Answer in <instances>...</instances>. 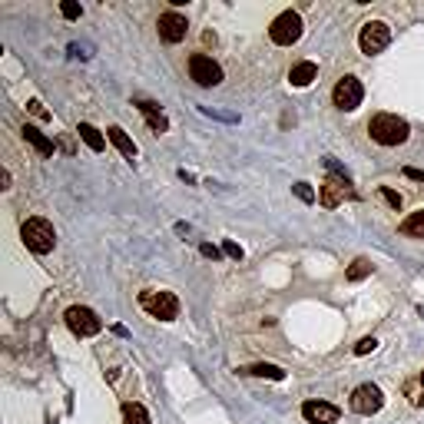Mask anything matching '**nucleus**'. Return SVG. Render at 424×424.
Wrapping results in <instances>:
<instances>
[{"label":"nucleus","mask_w":424,"mask_h":424,"mask_svg":"<svg viewBox=\"0 0 424 424\" xmlns=\"http://www.w3.org/2000/svg\"><path fill=\"white\" fill-rule=\"evenodd\" d=\"M368 133L375 143H382V146H398V143H405L411 133L408 120H401L395 113H375L368 123Z\"/></svg>","instance_id":"f257e3e1"},{"label":"nucleus","mask_w":424,"mask_h":424,"mask_svg":"<svg viewBox=\"0 0 424 424\" xmlns=\"http://www.w3.org/2000/svg\"><path fill=\"white\" fill-rule=\"evenodd\" d=\"M20 239L27 242L30 252H37V256H47V252H54L56 246V233L54 226L47 219H40V216H33V219H27L24 226H20Z\"/></svg>","instance_id":"f03ea898"},{"label":"nucleus","mask_w":424,"mask_h":424,"mask_svg":"<svg viewBox=\"0 0 424 424\" xmlns=\"http://www.w3.org/2000/svg\"><path fill=\"white\" fill-rule=\"evenodd\" d=\"M139 305H143V312H150L152 318H159V322H173L179 318V299L173 292H166V288H146V292H139Z\"/></svg>","instance_id":"7ed1b4c3"},{"label":"nucleus","mask_w":424,"mask_h":424,"mask_svg":"<svg viewBox=\"0 0 424 424\" xmlns=\"http://www.w3.org/2000/svg\"><path fill=\"white\" fill-rule=\"evenodd\" d=\"M63 322H67V329L77 338H93V335L103 331V318L93 308H86V305H70L67 312H63Z\"/></svg>","instance_id":"20e7f679"},{"label":"nucleus","mask_w":424,"mask_h":424,"mask_svg":"<svg viewBox=\"0 0 424 424\" xmlns=\"http://www.w3.org/2000/svg\"><path fill=\"white\" fill-rule=\"evenodd\" d=\"M388 43H391V27H388L384 20H368V24L361 27V33H358V47H361L365 56L382 54Z\"/></svg>","instance_id":"39448f33"},{"label":"nucleus","mask_w":424,"mask_h":424,"mask_svg":"<svg viewBox=\"0 0 424 424\" xmlns=\"http://www.w3.org/2000/svg\"><path fill=\"white\" fill-rule=\"evenodd\" d=\"M269 37L272 43L278 47H292V43L301 40V17L295 10H285V14H278L272 20V27H269Z\"/></svg>","instance_id":"423d86ee"},{"label":"nucleus","mask_w":424,"mask_h":424,"mask_svg":"<svg viewBox=\"0 0 424 424\" xmlns=\"http://www.w3.org/2000/svg\"><path fill=\"white\" fill-rule=\"evenodd\" d=\"M331 100H335V107H338L342 113H352V110L361 107V100H365V86H361L358 77H342V80L335 83Z\"/></svg>","instance_id":"0eeeda50"},{"label":"nucleus","mask_w":424,"mask_h":424,"mask_svg":"<svg viewBox=\"0 0 424 424\" xmlns=\"http://www.w3.org/2000/svg\"><path fill=\"white\" fill-rule=\"evenodd\" d=\"M189 77L199 86H219L222 83V67L205 54H192L189 56Z\"/></svg>","instance_id":"6e6552de"},{"label":"nucleus","mask_w":424,"mask_h":424,"mask_svg":"<svg viewBox=\"0 0 424 424\" xmlns=\"http://www.w3.org/2000/svg\"><path fill=\"white\" fill-rule=\"evenodd\" d=\"M384 405V395L378 384H358L355 391H352V411L355 414H365V418H371V414H378Z\"/></svg>","instance_id":"1a4fd4ad"},{"label":"nucleus","mask_w":424,"mask_h":424,"mask_svg":"<svg viewBox=\"0 0 424 424\" xmlns=\"http://www.w3.org/2000/svg\"><path fill=\"white\" fill-rule=\"evenodd\" d=\"M345 199H355V189H352V179L345 176H331L322 182V192H318V203L325 205V209H335V205H342Z\"/></svg>","instance_id":"9d476101"},{"label":"nucleus","mask_w":424,"mask_h":424,"mask_svg":"<svg viewBox=\"0 0 424 424\" xmlns=\"http://www.w3.org/2000/svg\"><path fill=\"white\" fill-rule=\"evenodd\" d=\"M301 418L308 424H338V418H342V411L335 408V405H329V401H305L301 405Z\"/></svg>","instance_id":"9b49d317"},{"label":"nucleus","mask_w":424,"mask_h":424,"mask_svg":"<svg viewBox=\"0 0 424 424\" xmlns=\"http://www.w3.org/2000/svg\"><path fill=\"white\" fill-rule=\"evenodd\" d=\"M186 30H189V20L179 14V10H166V14L159 17V37H163L166 43L186 40Z\"/></svg>","instance_id":"f8f14e48"},{"label":"nucleus","mask_w":424,"mask_h":424,"mask_svg":"<svg viewBox=\"0 0 424 424\" xmlns=\"http://www.w3.org/2000/svg\"><path fill=\"white\" fill-rule=\"evenodd\" d=\"M107 136H110V143H113V146H116L120 152H123V156L129 159V163L136 159V143H133V139L126 136V129H123V126H110V129H107Z\"/></svg>","instance_id":"ddd939ff"},{"label":"nucleus","mask_w":424,"mask_h":424,"mask_svg":"<svg viewBox=\"0 0 424 424\" xmlns=\"http://www.w3.org/2000/svg\"><path fill=\"white\" fill-rule=\"evenodd\" d=\"M315 77H318V67H315L312 60H301V63H295V67H292V73H288V83H292V86H308Z\"/></svg>","instance_id":"4468645a"},{"label":"nucleus","mask_w":424,"mask_h":424,"mask_svg":"<svg viewBox=\"0 0 424 424\" xmlns=\"http://www.w3.org/2000/svg\"><path fill=\"white\" fill-rule=\"evenodd\" d=\"M20 133H24V139H27V143H30V146H33L37 152H40V156H54V139H47L40 129H37V126H24Z\"/></svg>","instance_id":"2eb2a0df"},{"label":"nucleus","mask_w":424,"mask_h":424,"mask_svg":"<svg viewBox=\"0 0 424 424\" xmlns=\"http://www.w3.org/2000/svg\"><path fill=\"white\" fill-rule=\"evenodd\" d=\"M242 375H252V378H269V382H282L285 378V371L278 368V365H265V361H259V365H246V368H239Z\"/></svg>","instance_id":"dca6fc26"},{"label":"nucleus","mask_w":424,"mask_h":424,"mask_svg":"<svg viewBox=\"0 0 424 424\" xmlns=\"http://www.w3.org/2000/svg\"><path fill=\"white\" fill-rule=\"evenodd\" d=\"M77 133H80V139H83V143H86V146H90L93 152H103V150H107V139L100 136V129H96L93 123H80V126H77Z\"/></svg>","instance_id":"f3484780"},{"label":"nucleus","mask_w":424,"mask_h":424,"mask_svg":"<svg viewBox=\"0 0 424 424\" xmlns=\"http://www.w3.org/2000/svg\"><path fill=\"white\" fill-rule=\"evenodd\" d=\"M398 229H401V235H408V239H424V209L421 212H411Z\"/></svg>","instance_id":"a211bd4d"},{"label":"nucleus","mask_w":424,"mask_h":424,"mask_svg":"<svg viewBox=\"0 0 424 424\" xmlns=\"http://www.w3.org/2000/svg\"><path fill=\"white\" fill-rule=\"evenodd\" d=\"M123 424H152L150 411L136 405V401H129V405H123Z\"/></svg>","instance_id":"6ab92c4d"},{"label":"nucleus","mask_w":424,"mask_h":424,"mask_svg":"<svg viewBox=\"0 0 424 424\" xmlns=\"http://www.w3.org/2000/svg\"><path fill=\"white\" fill-rule=\"evenodd\" d=\"M371 272H375V265H371V259H365V256H361V259H355L352 265H348V272H345V278H348V282H361V278H368Z\"/></svg>","instance_id":"aec40b11"},{"label":"nucleus","mask_w":424,"mask_h":424,"mask_svg":"<svg viewBox=\"0 0 424 424\" xmlns=\"http://www.w3.org/2000/svg\"><path fill=\"white\" fill-rule=\"evenodd\" d=\"M60 14L67 17V20H80L83 7H80V3H73V0H63V3H60Z\"/></svg>","instance_id":"412c9836"},{"label":"nucleus","mask_w":424,"mask_h":424,"mask_svg":"<svg viewBox=\"0 0 424 424\" xmlns=\"http://www.w3.org/2000/svg\"><path fill=\"white\" fill-rule=\"evenodd\" d=\"M378 192H382V199H384V203H388V205H391L395 212H401V196H398L395 189H388V186H382V189H378Z\"/></svg>","instance_id":"4be33fe9"},{"label":"nucleus","mask_w":424,"mask_h":424,"mask_svg":"<svg viewBox=\"0 0 424 424\" xmlns=\"http://www.w3.org/2000/svg\"><path fill=\"white\" fill-rule=\"evenodd\" d=\"M136 107L146 113V120H150V116H163V113H159V103H152V100H136Z\"/></svg>","instance_id":"5701e85b"},{"label":"nucleus","mask_w":424,"mask_h":424,"mask_svg":"<svg viewBox=\"0 0 424 424\" xmlns=\"http://www.w3.org/2000/svg\"><path fill=\"white\" fill-rule=\"evenodd\" d=\"M222 252H226V256H229V259H242V256H246V252H242V246H235L233 239H226V242H222Z\"/></svg>","instance_id":"b1692460"},{"label":"nucleus","mask_w":424,"mask_h":424,"mask_svg":"<svg viewBox=\"0 0 424 424\" xmlns=\"http://www.w3.org/2000/svg\"><path fill=\"white\" fill-rule=\"evenodd\" d=\"M295 196H299L301 203H315V192L308 182H295Z\"/></svg>","instance_id":"393cba45"},{"label":"nucleus","mask_w":424,"mask_h":424,"mask_svg":"<svg viewBox=\"0 0 424 424\" xmlns=\"http://www.w3.org/2000/svg\"><path fill=\"white\" fill-rule=\"evenodd\" d=\"M375 348H378V338H361V342L355 345V355H368V352H375Z\"/></svg>","instance_id":"a878e982"},{"label":"nucleus","mask_w":424,"mask_h":424,"mask_svg":"<svg viewBox=\"0 0 424 424\" xmlns=\"http://www.w3.org/2000/svg\"><path fill=\"white\" fill-rule=\"evenodd\" d=\"M150 129L159 136V133H166V129H169V120H166V116H150Z\"/></svg>","instance_id":"bb28decb"},{"label":"nucleus","mask_w":424,"mask_h":424,"mask_svg":"<svg viewBox=\"0 0 424 424\" xmlns=\"http://www.w3.org/2000/svg\"><path fill=\"white\" fill-rule=\"evenodd\" d=\"M27 110L33 113V116H37V120H50V113L43 110V103H40V100H30V103H27Z\"/></svg>","instance_id":"cd10ccee"},{"label":"nucleus","mask_w":424,"mask_h":424,"mask_svg":"<svg viewBox=\"0 0 424 424\" xmlns=\"http://www.w3.org/2000/svg\"><path fill=\"white\" fill-rule=\"evenodd\" d=\"M199 252H203L205 259H212V262H216V259H222V252H219V249H216V246H212V242H203V246H199Z\"/></svg>","instance_id":"c85d7f7f"},{"label":"nucleus","mask_w":424,"mask_h":424,"mask_svg":"<svg viewBox=\"0 0 424 424\" xmlns=\"http://www.w3.org/2000/svg\"><path fill=\"white\" fill-rule=\"evenodd\" d=\"M421 391H424L421 382H418V384H408V401H411V405H421V401H424Z\"/></svg>","instance_id":"c756f323"},{"label":"nucleus","mask_w":424,"mask_h":424,"mask_svg":"<svg viewBox=\"0 0 424 424\" xmlns=\"http://www.w3.org/2000/svg\"><path fill=\"white\" fill-rule=\"evenodd\" d=\"M405 176L414 179V182H424V173H421V169H414V166H408V169H405Z\"/></svg>","instance_id":"7c9ffc66"},{"label":"nucleus","mask_w":424,"mask_h":424,"mask_svg":"<svg viewBox=\"0 0 424 424\" xmlns=\"http://www.w3.org/2000/svg\"><path fill=\"white\" fill-rule=\"evenodd\" d=\"M0 189H10V173H7V169L0 173Z\"/></svg>","instance_id":"2f4dec72"},{"label":"nucleus","mask_w":424,"mask_h":424,"mask_svg":"<svg viewBox=\"0 0 424 424\" xmlns=\"http://www.w3.org/2000/svg\"><path fill=\"white\" fill-rule=\"evenodd\" d=\"M418 382H421V388H424V371H421V375H418Z\"/></svg>","instance_id":"473e14b6"}]
</instances>
